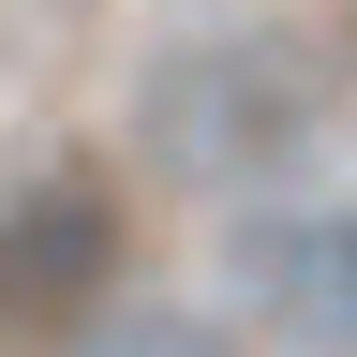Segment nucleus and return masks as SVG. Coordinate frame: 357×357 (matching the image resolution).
<instances>
[{
	"label": "nucleus",
	"mask_w": 357,
	"mask_h": 357,
	"mask_svg": "<svg viewBox=\"0 0 357 357\" xmlns=\"http://www.w3.org/2000/svg\"><path fill=\"white\" fill-rule=\"evenodd\" d=\"M312 149V75L283 45H178L149 75V164L194 194H253Z\"/></svg>",
	"instance_id": "obj_1"
},
{
	"label": "nucleus",
	"mask_w": 357,
	"mask_h": 357,
	"mask_svg": "<svg viewBox=\"0 0 357 357\" xmlns=\"http://www.w3.org/2000/svg\"><path fill=\"white\" fill-rule=\"evenodd\" d=\"M119 283V194L105 178H30L0 208V342H75Z\"/></svg>",
	"instance_id": "obj_2"
},
{
	"label": "nucleus",
	"mask_w": 357,
	"mask_h": 357,
	"mask_svg": "<svg viewBox=\"0 0 357 357\" xmlns=\"http://www.w3.org/2000/svg\"><path fill=\"white\" fill-rule=\"evenodd\" d=\"M238 298L268 328L357 357V208H268V223H238Z\"/></svg>",
	"instance_id": "obj_3"
},
{
	"label": "nucleus",
	"mask_w": 357,
	"mask_h": 357,
	"mask_svg": "<svg viewBox=\"0 0 357 357\" xmlns=\"http://www.w3.org/2000/svg\"><path fill=\"white\" fill-rule=\"evenodd\" d=\"M60 357H223V328H194V312H89Z\"/></svg>",
	"instance_id": "obj_4"
}]
</instances>
